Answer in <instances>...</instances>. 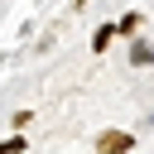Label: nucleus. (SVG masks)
<instances>
[{
    "label": "nucleus",
    "instance_id": "obj_4",
    "mask_svg": "<svg viewBox=\"0 0 154 154\" xmlns=\"http://www.w3.org/2000/svg\"><path fill=\"white\" fill-rule=\"evenodd\" d=\"M0 154H24V140H19V135H14V140H5V144H0Z\"/></svg>",
    "mask_w": 154,
    "mask_h": 154
},
{
    "label": "nucleus",
    "instance_id": "obj_3",
    "mask_svg": "<svg viewBox=\"0 0 154 154\" xmlns=\"http://www.w3.org/2000/svg\"><path fill=\"white\" fill-rule=\"evenodd\" d=\"M130 63H140V67H144V63H154V48H149V43L140 38V43L130 48Z\"/></svg>",
    "mask_w": 154,
    "mask_h": 154
},
{
    "label": "nucleus",
    "instance_id": "obj_1",
    "mask_svg": "<svg viewBox=\"0 0 154 154\" xmlns=\"http://www.w3.org/2000/svg\"><path fill=\"white\" fill-rule=\"evenodd\" d=\"M96 149H101V154H130V149H135V135H125V130H101V135H96Z\"/></svg>",
    "mask_w": 154,
    "mask_h": 154
},
{
    "label": "nucleus",
    "instance_id": "obj_2",
    "mask_svg": "<svg viewBox=\"0 0 154 154\" xmlns=\"http://www.w3.org/2000/svg\"><path fill=\"white\" fill-rule=\"evenodd\" d=\"M116 34H120V24H101V29L91 34V48H96V53H106V43H111Z\"/></svg>",
    "mask_w": 154,
    "mask_h": 154
}]
</instances>
